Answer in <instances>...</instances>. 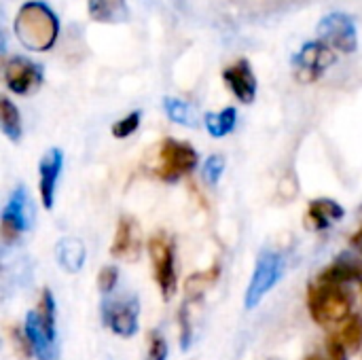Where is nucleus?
I'll return each instance as SVG.
<instances>
[{
	"instance_id": "9",
	"label": "nucleus",
	"mask_w": 362,
	"mask_h": 360,
	"mask_svg": "<svg viewBox=\"0 0 362 360\" xmlns=\"http://www.w3.org/2000/svg\"><path fill=\"white\" fill-rule=\"evenodd\" d=\"M335 57H337V53L327 40L308 42L293 59L297 81H301V83L318 81L335 64Z\"/></svg>"
},
{
	"instance_id": "12",
	"label": "nucleus",
	"mask_w": 362,
	"mask_h": 360,
	"mask_svg": "<svg viewBox=\"0 0 362 360\" xmlns=\"http://www.w3.org/2000/svg\"><path fill=\"white\" fill-rule=\"evenodd\" d=\"M142 252V231L136 219L121 216L117 221L115 238L110 244V257L121 261H138Z\"/></svg>"
},
{
	"instance_id": "4",
	"label": "nucleus",
	"mask_w": 362,
	"mask_h": 360,
	"mask_svg": "<svg viewBox=\"0 0 362 360\" xmlns=\"http://www.w3.org/2000/svg\"><path fill=\"white\" fill-rule=\"evenodd\" d=\"M286 269V261L276 250H263L257 259V265L252 269V276L248 280L246 293H244V308L255 310L263 303V299L278 286Z\"/></svg>"
},
{
	"instance_id": "24",
	"label": "nucleus",
	"mask_w": 362,
	"mask_h": 360,
	"mask_svg": "<svg viewBox=\"0 0 362 360\" xmlns=\"http://www.w3.org/2000/svg\"><path fill=\"white\" fill-rule=\"evenodd\" d=\"M223 172H225V157L223 155H210L202 166V178L210 187H216L221 182Z\"/></svg>"
},
{
	"instance_id": "17",
	"label": "nucleus",
	"mask_w": 362,
	"mask_h": 360,
	"mask_svg": "<svg viewBox=\"0 0 362 360\" xmlns=\"http://www.w3.org/2000/svg\"><path fill=\"white\" fill-rule=\"evenodd\" d=\"M327 42L333 49H339L344 53H350L356 49V34L352 28V21L346 15H331L327 21Z\"/></svg>"
},
{
	"instance_id": "26",
	"label": "nucleus",
	"mask_w": 362,
	"mask_h": 360,
	"mask_svg": "<svg viewBox=\"0 0 362 360\" xmlns=\"http://www.w3.org/2000/svg\"><path fill=\"white\" fill-rule=\"evenodd\" d=\"M119 284V269L115 265H106L98 272V291L102 295H110Z\"/></svg>"
},
{
	"instance_id": "15",
	"label": "nucleus",
	"mask_w": 362,
	"mask_h": 360,
	"mask_svg": "<svg viewBox=\"0 0 362 360\" xmlns=\"http://www.w3.org/2000/svg\"><path fill=\"white\" fill-rule=\"evenodd\" d=\"M53 255H55L57 265L70 276L81 274L85 263H87V248H85V242L81 238H62V240H57V244L53 248Z\"/></svg>"
},
{
	"instance_id": "5",
	"label": "nucleus",
	"mask_w": 362,
	"mask_h": 360,
	"mask_svg": "<svg viewBox=\"0 0 362 360\" xmlns=\"http://www.w3.org/2000/svg\"><path fill=\"white\" fill-rule=\"evenodd\" d=\"M148 257L153 267V278L159 286L163 301H170L178 289V274H176V248L168 233H155L148 244Z\"/></svg>"
},
{
	"instance_id": "18",
	"label": "nucleus",
	"mask_w": 362,
	"mask_h": 360,
	"mask_svg": "<svg viewBox=\"0 0 362 360\" xmlns=\"http://www.w3.org/2000/svg\"><path fill=\"white\" fill-rule=\"evenodd\" d=\"M87 11L98 23H121L127 19V0H87Z\"/></svg>"
},
{
	"instance_id": "21",
	"label": "nucleus",
	"mask_w": 362,
	"mask_h": 360,
	"mask_svg": "<svg viewBox=\"0 0 362 360\" xmlns=\"http://www.w3.org/2000/svg\"><path fill=\"white\" fill-rule=\"evenodd\" d=\"M335 339L348 350V352H358L362 348V316H352L348 318Z\"/></svg>"
},
{
	"instance_id": "22",
	"label": "nucleus",
	"mask_w": 362,
	"mask_h": 360,
	"mask_svg": "<svg viewBox=\"0 0 362 360\" xmlns=\"http://www.w3.org/2000/svg\"><path fill=\"white\" fill-rule=\"evenodd\" d=\"M165 112L174 123L195 127V115H193V110H191V106L187 102H180V100H174V98L165 100Z\"/></svg>"
},
{
	"instance_id": "3",
	"label": "nucleus",
	"mask_w": 362,
	"mask_h": 360,
	"mask_svg": "<svg viewBox=\"0 0 362 360\" xmlns=\"http://www.w3.org/2000/svg\"><path fill=\"white\" fill-rule=\"evenodd\" d=\"M352 293L344 284H335L322 278H316L308 289V310L310 316L322 327L327 325H344L352 318Z\"/></svg>"
},
{
	"instance_id": "27",
	"label": "nucleus",
	"mask_w": 362,
	"mask_h": 360,
	"mask_svg": "<svg viewBox=\"0 0 362 360\" xmlns=\"http://www.w3.org/2000/svg\"><path fill=\"white\" fill-rule=\"evenodd\" d=\"M346 354H348V350H346L335 337H331L329 344H327V356H316V354H312V356H308L305 360H348L346 359Z\"/></svg>"
},
{
	"instance_id": "16",
	"label": "nucleus",
	"mask_w": 362,
	"mask_h": 360,
	"mask_svg": "<svg viewBox=\"0 0 362 360\" xmlns=\"http://www.w3.org/2000/svg\"><path fill=\"white\" fill-rule=\"evenodd\" d=\"M318 278L335 282V284H344V286H348L352 282H358L362 286V259L341 255L327 269H322L318 274Z\"/></svg>"
},
{
	"instance_id": "13",
	"label": "nucleus",
	"mask_w": 362,
	"mask_h": 360,
	"mask_svg": "<svg viewBox=\"0 0 362 360\" xmlns=\"http://www.w3.org/2000/svg\"><path fill=\"white\" fill-rule=\"evenodd\" d=\"M223 81L229 87V91L242 102L252 104L257 98V76L248 64V59H238L231 66L223 70Z\"/></svg>"
},
{
	"instance_id": "25",
	"label": "nucleus",
	"mask_w": 362,
	"mask_h": 360,
	"mask_svg": "<svg viewBox=\"0 0 362 360\" xmlns=\"http://www.w3.org/2000/svg\"><path fill=\"white\" fill-rule=\"evenodd\" d=\"M170 348L168 339L163 337L161 331H151L148 333V348H146V359L144 360H168Z\"/></svg>"
},
{
	"instance_id": "14",
	"label": "nucleus",
	"mask_w": 362,
	"mask_h": 360,
	"mask_svg": "<svg viewBox=\"0 0 362 360\" xmlns=\"http://www.w3.org/2000/svg\"><path fill=\"white\" fill-rule=\"evenodd\" d=\"M346 216V210L339 202L331 199V197H318L312 199L305 212V227L310 231H325L329 227H333L335 223H339Z\"/></svg>"
},
{
	"instance_id": "11",
	"label": "nucleus",
	"mask_w": 362,
	"mask_h": 360,
	"mask_svg": "<svg viewBox=\"0 0 362 360\" xmlns=\"http://www.w3.org/2000/svg\"><path fill=\"white\" fill-rule=\"evenodd\" d=\"M4 83L17 95H32L42 85V70L25 57H13L4 64Z\"/></svg>"
},
{
	"instance_id": "19",
	"label": "nucleus",
	"mask_w": 362,
	"mask_h": 360,
	"mask_svg": "<svg viewBox=\"0 0 362 360\" xmlns=\"http://www.w3.org/2000/svg\"><path fill=\"white\" fill-rule=\"evenodd\" d=\"M204 125L212 138H225L238 125V110L233 106H229V108H223L221 112H206Z\"/></svg>"
},
{
	"instance_id": "28",
	"label": "nucleus",
	"mask_w": 362,
	"mask_h": 360,
	"mask_svg": "<svg viewBox=\"0 0 362 360\" xmlns=\"http://www.w3.org/2000/svg\"><path fill=\"white\" fill-rule=\"evenodd\" d=\"M350 244H352V248H354L358 255H362V229H358V231L350 238Z\"/></svg>"
},
{
	"instance_id": "6",
	"label": "nucleus",
	"mask_w": 362,
	"mask_h": 360,
	"mask_svg": "<svg viewBox=\"0 0 362 360\" xmlns=\"http://www.w3.org/2000/svg\"><path fill=\"white\" fill-rule=\"evenodd\" d=\"M34 221V210H32V202L30 195L25 191L23 185H17L4 208H2V216H0V238L4 246H13L17 244L32 227Z\"/></svg>"
},
{
	"instance_id": "2",
	"label": "nucleus",
	"mask_w": 362,
	"mask_h": 360,
	"mask_svg": "<svg viewBox=\"0 0 362 360\" xmlns=\"http://www.w3.org/2000/svg\"><path fill=\"white\" fill-rule=\"evenodd\" d=\"M59 34V21L55 13L42 2H25L15 17L17 40L36 53L49 51Z\"/></svg>"
},
{
	"instance_id": "8",
	"label": "nucleus",
	"mask_w": 362,
	"mask_h": 360,
	"mask_svg": "<svg viewBox=\"0 0 362 360\" xmlns=\"http://www.w3.org/2000/svg\"><path fill=\"white\" fill-rule=\"evenodd\" d=\"M102 325L121 339H132L140 325V301L136 295L121 299H104L100 306Z\"/></svg>"
},
{
	"instance_id": "20",
	"label": "nucleus",
	"mask_w": 362,
	"mask_h": 360,
	"mask_svg": "<svg viewBox=\"0 0 362 360\" xmlns=\"http://www.w3.org/2000/svg\"><path fill=\"white\" fill-rule=\"evenodd\" d=\"M0 127H2V134L11 142H19L21 140V134H23L21 115H19V108L8 98L0 100Z\"/></svg>"
},
{
	"instance_id": "23",
	"label": "nucleus",
	"mask_w": 362,
	"mask_h": 360,
	"mask_svg": "<svg viewBox=\"0 0 362 360\" xmlns=\"http://www.w3.org/2000/svg\"><path fill=\"white\" fill-rule=\"evenodd\" d=\"M140 121H142V112H140V110H134V112L125 115L123 119H119L117 123H112L110 132H112V136H115L117 140H125V138H129L132 134L138 132Z\"/></svg>"
},
{
	"instance_id": "1",
	"label": "nucleus",
	"mask_w": 362,
	"mask_h": 360,
	"mask_svg": "<svg viewBox=\"0 0 362 360\" xmlns=\"http://www.w3.org/2000/svg\"><path fill=\"white\" fill-rule=\"evenodd\" d=\"M23 333L36 360H59V335H57V308L49 289H42L34 310L25 314Z\"/></svg>"
},
{
	"instance_id": "7",
	"label": "nucleus",
	"mask_w": 362,
	"mask_h": 360,
	"mask_svg": "<svg viewBox=\"0 0 362 360\" xmlns=\"http://www.w3.org/2000/svg\"><path fill=\"white\" fill-rule=\"evenodd\" d=\"M199 166V155L189 142L165 138L157 151L155 174L165 182H178L182 176L191 174Z\"/></svg>"
},
{
	"instance_id": "10",
	"label": "nucleus",
	"mask_w": 362,
	"mask_h": 360,
	"mask_svg": "<svg viewBox=\"0 0 362 360\" xmlns=\"http://www.w3.org/2000/svg\"><path fill=\"white\" fill-rule=\"evenodd\" d=\"M62 170H64V151L53 146L38 161V197L45 210H51L55 206V193H57Z\"/></svg>"
}]
</instances>
